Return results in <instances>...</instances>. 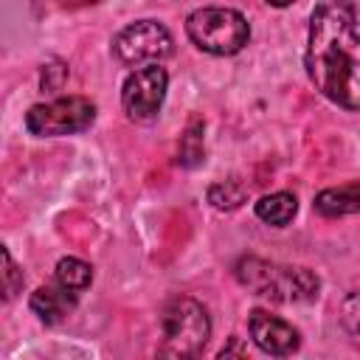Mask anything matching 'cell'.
<instances>
[{"mask_svg": "<svg viewBox=\"0 0 360 360\" xmlns=\"http://www.w3.org/2000/svg\"><path fill=\"white\" fill-rule=\"evenodd\" d=\"M20 290H22V273L8 256V250L0 245V304L11 301Z\"/></svg>", "mask_w": 360, "mask_h": 360, "instance_id": "cell-15", "label": "cell"}, {"mask_svg": "<svg viewBox=\"0 0 360 360\" xmlns=\"http://www.w3.org/2000/svg\"><path fill=\"white\" fill-rule=\"evenodd\" d=\"M45 3V8H84V6H96L98 0H39Z\"/></svg>", "mask_w": 360, "mask_h": 360, "instance_id": "cell-16", "label": "cell"}, {"mask_svg": "<svg viewBox=\"0 0 360 360\" xmlns=\"http://www.w3.org/2000/svg\"><path fill=\"white\" fill-rule=\"evenodd\" d=\"M315 211L321 217H346L357 211V183H346L338 188H323L315 197Z\"/></svg>", "mask_w": 360, "mask_h": 360, "instance_id": "cell-10", "label": "cell"}, {"mask_svg": "<svg viewBox=\"0 0 360 360\" xmlns=\"http://www.w3.org/2000/svg\"><path fill=\"white\" fill-rule=\"evenodd\" d=\"M202 155H205V149H202V121H191L188 129L180 135L177 160H180V166L191 169V166L202 163Z\"/></svg>", "mask_w": 360, "mask_h": 360, "instance_id": "cell-13", "label": "cell"}, {"mask_svg": "<svg viewBox=\"0 0 360 360\" xmlns=\"http://www.w3.org/2000/svg\"><path fill=\"white\" fill-rule=\"evenodd\" d=\"M270 6H276V8H284V6H290V3H295V0H267Z\"/></svg>", "mask_w": 360, "mask_h": 360, "instance_id": "cell-17", "label": "cell"}, {"mask_svg": "<svg viewBox=\"0 0 360 360\" xmlns=\"http://www.w3.org/2000/svg\"><path fill=\"white\" fill-rule=\"evenodd\" d=\"M233 276L242 287H248L253 295L270 298L276 304H298L318 298L321 278L309 267H290L276 264L259 256H245L236 262Z\"/></svg>", "mask_w": 360, "mask_h": 360, "instance_id": "cell-2", "label": "cell"}, {"mask_svg": "<svg viewBox=\"0 0 360 360\" xmlns=\"http://www.w3.org/2000/svg\"><path fill=\"white\" fill-rule=\"evenodd\" d=\"M304 65L321 96L349 112L360 107V37L354 0H326L312 11Z\"/></svg>", "mask_w": 360, "mask_h": 360, "instance_id": "cell-1", "label": "cell"}, {"mask_svg": "<svg viewBox=\"0 0 360 360\" xmlns=\"http://www.w3.org/2000/svg\"><path fill=\"white\" fill-rule=\"evenodd\" d=\"M163 340L158 354L163 357H197L211 335V321L208 312L200 301L188 295H177L166 304L163 318H160Z\"/></svg>", "mask_w": 360, "mask_h": 360, "instance_id": "cell-3", "label": "cell"}, {"mask_svg": "<svg viewBox=\"0 0 360 360\" xmlns=\"http://www.w3.org/2000/svg\"><path fill=\"white\" fill-rule=\"evenodd\" d=\"M172 51H174L172 34L158 20H138L121 28L112 39V53L124 65H143V62L152 65L172 56Z\"/></svg>", "mask_w": 360, "mask_h": 360, "instance_id": "cell-6", "label": "cell"}, {"mask_svg": "<svg viewBox=\"0 0 360 360\" xmlns=\"http://www.w3.org/2000/svg\"><path fill=\"white\" fill-rule=\"evenodd\" d=\"M169 73L158 62L132 70L121 87V107L132 121H152L166 98Z\"/></svg>", "mask_w": 360, "mask_h": 360, "instance_id": "cell-7", "label": "cell"}, {"mask_svg": "<svg viewBox=\"0 0 360 360\" xmlns=\"http://www.w3.org/2000/svg\"><path fill=\"white\" fill-rule=\"evenodd\" d=\"M186 34L200 51L214 53V56H231L248 45L250 25L245 14H239L236 8L208 6V8H197L188 14Z\"/></svg>", "mask_w": 360, "mask_h": 360, "instance_id": "cell-4", "label": "cell"}, {"mask_svg": "<svg viewBox=\"0 0 360 360\" xmlns=\"http://www.w3.org/2000/svg\"><path fill=\"white\" fill-rule=\"evenodd\" d=\"M53 278H56L62 287H68L70 292L79 295V292H84V290L90 287V281H93V267H90L87 262L76 259V256H65V259L56 262Z\"/></svg>", "mask_w": 360, "mask_h": 360, "instance_id": "cell-12", "label": "cell"}, {"mask_svg": "<svg viewBox=\"0 0 360 360\" xmlns=\"http://www.w3.org/2000/svg\"><path fill=\"white\" fill-rule=\"evenodd\" d=\"M208 202L219 211H231V208H239L245 202V186L239 180H222V183H214L208 188Z\"/></svg>", "mask_w": 360, "mask_h": 360, "instance_id": "cell-14", "label": "cell"}, {"mask_svg": "<svg viewBox=\"0 0 360 360\" xmlns=\"http://www.w3.org/2000/svg\"><path fill=\"white\" fill-rule=\"evenodd\" d=\"M96 121V104L84 96H62L45 104H34L25 112V129L37 138H59L87 129Z\"/></svg>", "mask_w": 360, "mask_h": 360, "instance_id": "cell-5", "label": "cell"}, {"mask_svg": "<svg viewBox=\"0 0 360 360\" xmlns=\"http://www.w3.org/2000/svg\"><path fill=\"white\" fill-rule=\"evenodd\" d=\"M76 292H70L68 287H62L59 281H53V284H45V287H37L34 292H31V301H28V307H31V312L39 318V321H45V323H59V321H65L73 309H76Z\"/></svg>", "mask_w": 360, "mask_h": 360, "instance_id": "cell-9", "label": "cell"}, {"mask_svg": "<svg viewBox=\"0 0 360 360\" xmlns=\"http://www.w3.org/2000/svg\"><path fill=\"white\" fill-rule=\"evenodd\" d=\"M248 332L253 338V343L267 352V354H276V357H287L292 352H298L301 346V335L295 326H290L284 318L278 315H270L264 309H253L250 318H248Z\"/></svg>", "mask_w": 360, "mask_h": 360, "instance_id": "cell-8", "label": "cell"}, {"mask_svg": "<svg viewBox=\"0 0 360 360\" xmlns=\"http://www.w3.org/2000/svg\"><path fill=\"white\" fill-rule=\"evenodd\" d=\"M253 211H256V217H259L262 222L281 228V225H287V222L295 217L298 200H295V194H290V191H276V194H264V197L253 205Z\"/></svg>", "mask_w": 360, "mask_h": 360, "instance_id": "cell-11", "label": "cell"}]
</instances>
